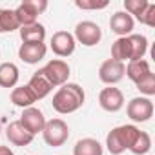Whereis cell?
Wrapping results in <instances>:
<instances>
[{"mask_svg":"<svg viewBox=\"0 0 155 155\" xmlns=\"http://www.w3.org/2000/svg\"><path fill=\"white\" fill-rule=\"evenodd\" d=\"M86 101V93L84 90L75 84V82H66L64 86H60L57 90V93L53 95V110L60 115H68V113H73L79 108H82Z\"/></svg>","mask_w":155,"mask_h":155,"instance_id":"1","label":"cell"},{"mask_svg":"<svg viewBox=\"0 0 155 155\" xmlns=\"http://www.w3.org/2000/svg\"><path fill=\"white\" fill-rule=\"evenodd\" d=\"M140 130L133 124H122V126H117L113 128L108 137H106V146H108V151L111 155H120L124 153L126 150H130L133 146V142L137 140Z\"/></svg>","mask_w":155,"mask_h":155,"instance_id":"2","label":"cell"},{"mask_svg":"<svg viewBox=\"0 0 155 155\" xmlns=\"http://www.w3.org/2000/svg\"><path fill=\"white\" fill-rule=\"evenodd\" d=\"M42 137H44L48 146L58 148L69 139V128L62 119H51V120H46V126L42 130Z\"/></svg>","mask_w":155,"mask_h":155,"instance_id":"3","label":"cell"},{"mask_svg":"<svg viewBox=\"0 0 155 155\" xmlns=\"http://www.w3.org/2000/svg\"><path fill=\"white\" fill-rule=\"evenodd\" d=\"M46 9H48L46 0H26V2H22L15 9V15H17V20H18L20 28H26V26L37 24L38 15L44 13Z\"/></svg>","mask_w":155,"mask_h":155,"instance_id":"4","label":"cell"},{"mask_svg":"<svg viewBox=\"0 0 155 155\" xmlns=\"http://www.w3.org/2000/svg\"><path fill=\"white\" fill-rule=\"evenodd\" d=\"M44 75H46V79L49 81V84L53 88H60L68 82L69 79V75H71V69L68 66V62H64L62 58H53L49 60L44 68H42Z\"/></svg>","mask_w":155,"mask_h":155,"instance_id":"5","label":"cell"},{"mask_svg":"<svg viewBox=\"0 0 155 155\" xmlns=\"http://www.w3.org/2000/svg\"><path fill=\"white\" fill-rule=\"evenodd\" d=\"M75 42L79 40L82 46L86 48H91V46H97L102 38V31H101V26L91 22V20H82L75 26V35H73Z\"/></svg>","mask_w":155,"mask_h":155,"instance_id":"6","label":"cell"},{"mask_svg":"<svg viewBox=\"0 0 155 155\" xmlns=\"http://www.w3.org/2000/svg\"><path fill=\"white\" fill-rule=\"evenodd\" d=\"M126 113L133 122H148L153 117V102L148 97H135L128 102Z\"/></svg>","mask_w":155,"mask_h":155,"instance_id":"7","label":"cell"},{"mask_svg":"<svg viewBox=\"0 0 155 155\" xmlns=\"http://www.w3.org/2000/svg\"><path fill=\"white\" fill-rule=\"evenodd\" d=\"M124 69H126V64H122L119 60H113V58H108L99 68V79L104 84L113 86V84H117L124 79Z\"/></svg>","mask_w":155,"mask_h":155,"instance_id":"8","label":"cell"},{"mask_svg":"<svg viewBox=\"0 0 155 155\" xmlns=\"http://www.w3.org/2000/svg\"><path fill=\"white\" fill-rule=\"evenodd\" d=\"M20 124L35 137L37 133H42V130H44V126H46V117H44V113L38 110V108H35V106H31V108H26L24 111H22V115H20Z\"/></svg>","mask_w":155,"mask_h":155,"instance_id":"9","label":"cell"},{"mask_svg":"<svg viewBox=\"0 0 155 155\" xmlns=\"http://www.w3.org/2000/svg\"><path fill=\"white\" fill-rule=\"evenodd\" d=\"M99 104L104 111H110V113H115L119 110H122L124 106V95L119 88H104L101 93H99Z\"/></svg>","mask_w":155,"mask_h":155,"instance_id":"10","label":"cell"},{"mask_svg":"<svg viewBox=\"0 0 155 155\" xmlns=\"http://www.w3.org/2000/svg\"><path fill=\"white\" fill-rule=\"evenodd\" d=\"M75 46H77L75 38L68 31H57V33H53L51 42H49V48L53 49V53L57 57H69V55H73Z\"/></svg>","mask_w":155,"mask_h":155,"instance_id":"11","label":"cell"},{"mask_svg":"<svg viewBox=\"0 0 155 155\" xmlns=\"http://www.w3.org/2000/svg\"><path fill=\"white\" fill-rule=\"evenodd\" d=\"M133 26H135L133 17L128 15L126 11H117V13H113L111 18H110V29H111V33H115L119 38H120V37H130L131 31H133Z\"/></svg>","mask_w":155,"mask_h":155,"instance_id":"12","label":"cell"},{"mask_svg":"<svg viewBox=\"0 0 155 155\" xmlns=\"http://www.w3.org/2000/svg\"><path fill=\"white\" fill-rule=\"evenodd\" d=\"M48 53V48L44 42H31V44H22L18 48V57L26 64H38Z\"/></svg>","mask_w":155,"mask_h":155,"instance_id":"13","label":"cell"},{"mask_svg":"<svg viewBox=\"0 0 155 155\" xmlns=\"http://www.w3.org/2000/svg\"><path fill=\"white\" fill-rule=\"evenodd\" d=\"M6 137L15 146H28V144L33 142V135L20 124V120L9 122V126L6 128Z\"/></svg>","mask_w":155,"mask_h":155,"instance_id":"14","label":"cell"},{"mask_svg":"<svg viewBox=\"0 0 155 155\" xmlns=\"http://www.w3.org/2000/svg\"><path fill=\"white\" fill-rule=\"evenodd\" d=\"M28 88L31 90V93L35 95L37 101L48 97V95L51 93V90H53V86H51L49 81L46 79V75H44L42 69H38V71H35V73L31 75V79H29V82H28Z\"/></svg>","mask_w":155,"mask_h":155,"instance_id":"15","label":"cell"},{"mask_svg":"<svg viewBox=\"0 0 155 155\" xmlns=\"http://www.w3.org/2000/svg\"><path fill=\"white\" fill-rule=\"evenodd\" d=\"M148 73H151V69H150L148 60H144V58H140V60H130L128 66H126V69H124V75L128 77L133 84H137L142 77H146Z\"/></svg>","mask_w":155,"mask_h":155,"instance_id":"16","label":"cell"},{"mask_svg":"<svg viewBox=\"0 0 155 155\" xmlns=\"http://www.w3.org/2000/svg\"><path fill=\"white\" fill-rule=\"evenodd\" d=\"M11 102L15 106H18V108L26 110V108H31L37 102V99H35V95L31 93V90L26 84V86H15L11 90Z\"/></svg>","mask_w":155,"mask_h":155,"instance_id":"17","label":"cell"},{"mask_svg":"<svg viewBox=\"0 0 155 155\" xmlns=\"http://www.w3.org/2000/svg\"><path fill=\"white\" fill-rule=\"evenodd\" d=\"M18 68L13 62L0 64V88H15L18 82Z\"/></svg>","mask_w":155,"mask_h":155,"instance_id":"18","label":"cell"},{"mask_svg":"<svg viewBox=\"0 0 155 155\" xmlns=\"http://www.w3.org/2000/svg\"><path fill=\"white\" fill-rule=\"evenodd\" d=\"M128 42H130V60H140V58H144V55L148 51V38L144 35L131 33L128 37Z\"/></svg>","mask_w":155,"mask_h":155,"instance_id":"19","label":"cell"},{"mask_svg":"<svg viewBox=\"0 0 155 155\" xmlns=\"http://www.w3.org/2000/svg\"><path fill=\"white\" fill-rule=\"evenodd\" d=\"M73 155H102V144L91 137L81 139L73 148Z\"/></svg>","mask_w":155,"mask_h":155,"instance_id":"20","label":"cell"},{"mask_svg":"<svg viewBox=\"0 0 155 155\" xmlns=\"http://www.w3.org/2000/svg\"><path fill=\"white\" fill-rule=\"evenodd\" d=\"M20 38L22 44H31V42H44L46 38V28L42 24H31L26 28H20Z\"/></svg>","mask_w":155,"mask_h":155,"instance_id":"21","label":"cell"},{"mask_svg":"<svg viewBox=\"0 0 155 155\" xmlns=\"http://www.w3.org/2000/svg\"><path fill=\"white\" fill-rule=\"evenodd\" d=\"M15 29H20L15 9H0V33H11Z\"/></svg>","mask_w":155,"mask_h":155,"instance_id":"22","label":"cell"},{"mask_svg":"<svg viewBox=\"0 0 155 155\" xmlns=\"http://www.w3.org/2000/svg\"><path fill=\"white\" fill-rule=\"evenodd\" d=\"M111 58L113 60H119V62H130V42H128V37H120L113 42L111 46Z\"/></svg>","mask_w":155,"mask_h":155,"instance_id":"23","label":"cell"},{"mask_svg":"<svg viewBox=\"0 0 155 155\" xmlns=\"http://www.w3.org/2000/svg\"><path fill=\"white\" fill-rule=\"evenodd\" d=\"M150 150H151V137H150L146 131H140L139 137H137V140H135L133 146L130 148V151L135 153V155H146Z\"/></svg>","mask_w":155,"mask_h":155,"instance_id":"24","label":"cell"},{"mask_svg":"<svg viewBox=\"0 0 155 155\" xmlns=\"http://www.w3.org/2000/svg\"><path fill=\"white\" fill-rule=\"evenodd\" d=\"M135 86H137V90L140 93H144L150 99L151 95H155V73H148L146 77H142Z\"/></svg>","mask_w":155,"mask_h":155,"instance_id":"25","label":"cell"},{"mask_svg":"<svg viewBox=\"0 0 155 155\" xmlns=\"http://www.w3.org/2000/svg\"><path fill=\"white\" fill-rule=\"evenodd\" d=\"M148 0H124V8H126V13L128 15H133L137 20L139 17L144 13V9L148 8Z\"/></svg>","mask_w":155,"mask_h":155,"instance_id":"26","label":"cell"},{"mask_svg":"<svg viewBox=\"0 0 155 155\" xmlns=\"http://www.w3.org/2000/svg\"><path fill=\"white\" fill-rule=\"evenodd\" d=\"M108 0H101V2H97V0H75V6L79 9H104L108 8Z\"/></svg>","mask_w":155,"mask_h":155,"instance_id":"27","label":"cell"},{"mask_svg":"<svg viewBox=\"0 0 155 155\" xmlns=\"http://www.w3.org/2000/svg\"><path fill=\"white\" fill-rule=\"evenodd\" d=\"M139 22L148 26V28H153L155 26V4H148V8L144 9V13L139 17Z\"/></svg>","mask_w":155,"mask_h":155,"instance_id":"28","label":"cell"},{"mask_svg":"<svg viewBox=\"0 0 155 155\" xmlns=\"http://www.w3.org/2000/svg\"><path fill=\"white\" fill-rule=\"evenodd\" d=\"M0 155H15L9 146H0Z\"/></svg>","mask_w":155,"mask_h":155,"instance_id":"29","label":"cell"},{"mask_svg":"<svg viewBox=\"0 0 155 155\" xmlns=\"http://www.w3.org/2000/svg\"><path fill=\"white\" fill-rule=\"evenodd\" d=\"M0 131H2V126H0Z\"/></svg>","mask_w":155,"mask_h":155,"instance_id":"30","label":"cell"}]
</instances>
